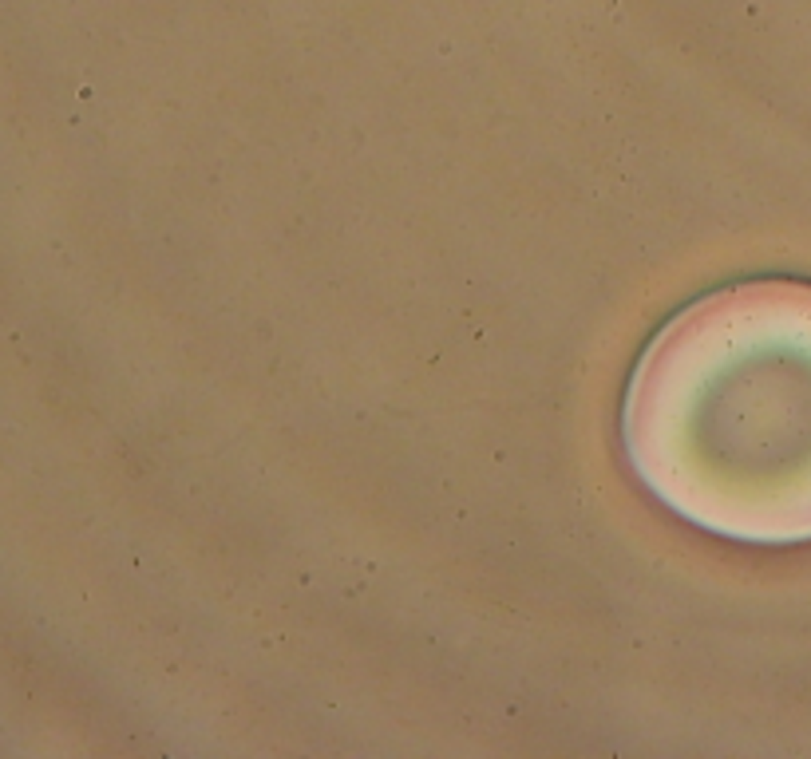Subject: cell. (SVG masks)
<instances>
[{"label":"cell","instance_id":"1","mask_svg":"<svg viewBox=\"0 0 811 759\" xmlns=\"http://www.w3.org/2000/svg\"><path fill=\"white\" fill-rule=\"evenodd\" d=\"M621 439L700 530L811 542V285L744 281L681 309L637 360Z\"/></svg>","mask_w":811,"mask_h":759}]
</instances>
